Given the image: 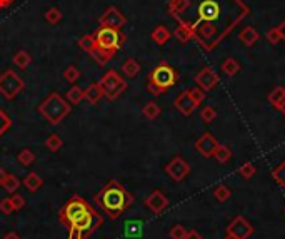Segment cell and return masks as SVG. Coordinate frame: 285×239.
Segmentation results:
<instances>
[{
  "instance_id": "6da1fadb",
  "label": "cell",
  "mask_w": 285,
  "mask_h": 239,
  "mask_svg": "<svg viewBox=\"0 0 285 239\" xmlns=\"http://www.w3.org/2000/svg\"><path fill=\"white\" fill-rule=\"evenodd\" d=\"M167 10L205 50H214L250 14L242 0H170Z\"/></svg>"
},
{
  "instance_id": "7a4b0ae2",
  "label": "cell",
  "mask_w": 285,
  "mask_h": 239,
  "mask_svg": "<svg viewBox=\"0 0 285 239\" xmlns=\"http://www.w3.org/2000/svg\"><path fill=\"white\" fill-rule=\"evenodd\" d=\"M59 219L69 228L67 239H86L102 223V218L80 196H72L65 202V206L59 213Z\"/></svg>"
},
{
  "instance_id": "3957f363",
  "label": "cell",
  "mask_w": 285,
  "mask_h": 239,
  "mask_svg": "<svg viewBox=\"0 0 285 239\" xmlns=\"http://www.w3.org/2000/svg\"><path fill=\"white\" fill-rule=\"evenodd\" d=\"M95 201L108 218L115 219L122 213H125L127 209L133 204L135 199H133V196L122 186V184L112 179V181L105 184L100 193L95 196Z\"/></svg>"
},
{
  "instance_id": "277c9868",
  "label": "cell",
  "mask_w": 285,
  "mask_h": 239,
  "mask_svg": "<svg viewBox=\"0 0 285 239\" xmlns=\"http://www.w3.org/2000/svg\"><path fill=\"white\" fill-rule=\"evenodd\" d=\"M179 74L168 62L162 61L150 70L147 81V91L152 95H162L177 84Z\"/></svg>"
},
{
  "instance_id": "5b68a950",
  "label": "cell",
  "mask_w": 285,
  "mask_h": 239,
  "mask_svg": "<svg viewBox=\"0 0 285 239\" xmlns=\"http://www.w3.org/2000/svg\"><path fill=\"white\" fill-rule=\"evenodd\" d=\"M39 112L50 124H59L62 122L64 119L70 114V105L65 99H62V95L57 92H52L48 97L40 104Z\"/></svg>"
},
{
  "instance_id": "8992f818",
  "label": "cell",
  "mask_w": 285,
  "mask_h": 239,
  "mask_svg": "<svg viewBox=\"0 0 285 239\" xmlns=\"http://www.w3.org/2000/svg\"><path fill=\"white\" fill-rule=\"evenodd\" d=\"M95 37V44L99 49H104L107 52H113L117 54L120 49H122L124 42H125V35L122 34V31L113 27H99L94 32Z\"/></svg>"
},
{
  "instance_id": "52a82bcc",
  "label": "cell",
  "mask_w": 285,
  "mask_h": 239,
  "mask_svg": "<svg viewBox=\"0 0 285 239\" xmlns=\"http://www.w3.org/2000/svg\"><path fill=\"white\" fill-rule=\"evenodd\" d=\"M102 91H104V97L108 100H115L120 97L127 91V81H124L115 70H107V74L102 75V79L99 81Z\"/></svg>"
},
{
  "instance_id": "ba28073f",
  "label": "cell",
  "mask_w": 285,
  "mask_h": 239,
  "mask_svg": "<svg viewBox=\"0 0 285 239\" xmlns=\"http://www.w3.org/2000/svg\"><path fill=\"white\" fill-rule=\"evenodd\" d=\"M23 87H25V84H23L22 77L17 72H14L12 69L5 70V72L0 75V94L7 100L17 97V95L23 91Z\"/></svg>"
},
{
  "instance_id": "9c48e42d",
  "label": "cell",
  "mask_w": 285,
  "mask_h": 239,
  "mask_svg": "<svg viewBox=\"0 0 285 239\" xmlns=\"http://www.w3.org/2000/svg\"><path fill=\"white\" fill-rule=\"evenodd\" d=\"M225 234L234 236L235 239H248L253 234V226L244 216H235L225 228Z\"/></svg>"
},
{
  "instance_id": "30bf717a",
  "label": "cell",
  "mask_w": 285,
  "mask_h": 239,
  "mask_svg": "<svg viewBox=\"0 0 285 239\" xmlns=\"http://www.w3.org/2000/svg\"><path fill=\"white\" fill-rule=\"evenodd\" d=\"M165 172L168 174V177L175 182H180L189 176L190 172V164L182 157V156H175L170 159V163L165 166Z\"/></svg>"
},
{
  "instance_id": "8fae6325",
  "label": "cell",
  "mask_w": 285,
  "mask_h": 239,
  "mask_svg": "<svg viewBox=\"0 0 285 239\" xmlns=\"http://www.w3.org/2000/svg\"><path fill=\"white\" fill-rule=\"evenodd\" d=\"M99 23L102 27H113V29L122 31V27L127 23V17L117 7L112 5V7H108L104 14L99 17Z\"/></svg>"
},
{
  "instance_id": "7c38bea8",
  "label": "cell",
  "mask_w": 285,
  "mask_h": 239,
  "mask_svg": "<svg viewBox=\"0 0 285 239\" xmlns=\"http://www.w3.org/2000/svg\"><path fill=\"white\" fill-rule=\"evenodd\" d=\"M195 82L204 92H209L219 84V75L212 67H202L195 75Z\"/></svg>"
},
{
  "instance_id": "4fadbf2b",
  "label": "cell",
  "mask_w": 285,
  "mask_h": 239,
  "mask_svg": "<svg viewBox=\"0 0 285 239\" xmlns=\"http://www.w3.org/2000/svg\"><path fill=\"white\" fill-rule=\"evenodd\" d=\"M217 147H219V142H217V139L210 132L202 134L195 141V149L204 157H214Z\"/></svg>"
},
{
  "instance_id": "5bb4252c",
  "label": "cell",
  "mask_w": 285,
  "mask_h": 239,
  "mask_svg": "<svg viewBox=\"0 0 285 239\" xmlns=\"http://www.w3.org/2000/svg\"><path fill=\"white\" fill-rule=\"evenodd\" d=\"M174 105H175V109H177L180 114H184V116H192L193 111L198 107L195 102H193V99L190 97L189 91H184L182 94H179L177 99H175Z\"/></svg>"
},
{
  "instance_id": "9a60e30c",
  "label": "cell",
  "mask_w": 285,
  "mask_h": 239,
  "mask_svg": "<svg viewBox=\"0 0 285 239\" xmlns=\"http://www.w3.org/2000/svg\"><path fill=\"white\" fill-rule=\"evenodd\" d=\"M145 206H147L154 214H160L163 209L168 206V199L160 193V191H154V193L145 199Z\"/></svg>"
},
{
  "instance_id": "2e32d148",
  "label": "cell",
  "mask_w": 285,
  "mask_h": 239,
  "mask_svg": "<svg viewBox=\"0 0 285 239\" xmlns=\"http://www.w3.org/2000/svg\"><path fill=\"white\" fill-rule=\"evenodd\" d=\"M124 234H125V237H130V239L142 237V234H144V221H140V219L125 221V223H124Z\"/></svg>"
},
{
  "instance_id": "e0dca14e",
  "label": "cell",
  "mask_w": 285,
  "mask_h": 239,
  "mask_svg": "<svg viewBox=\"0 0 285 239\" xmlns=\"http://www.w3.org/2000/svg\"><path fill=\"white\" fill-rule=\"evenodd\" d=\"M239 40H240L244 45L252 47V45L257 44V40H259V32H257L253 27L247 25V27H244V29H242V31L239 32Z\"/></svg>"
},
{
  "instance_id": "ac0fdd59",
  "label": "cell",
  "mask_w": 285,
  "mask_h": 239,
  "mask_svg": "<svg viewBox=\"0 0 285 239\" xmlns=\"http://www.w3.org/2000/svg\"><path fill=\"white\" fill-rule=\"evenodd\" d=\"M102 97H104V91L99 82L90 84L87 89H83V99H87L90 104H97Z\"/></svg>"
},
{
  "instance_id": "d6986e66",
  "label": "cell",
  "mask_w": 285,
  "mask_h": 239,
  "mask_svg": "<svg viewBox=\"0 0 285 239\" xmlns=\"http://www.w3.org/2000/svg\"><path fill=\"white\" fill-rule=\"evenodd\" d=\"M150 37H152V40L155 42L157 45H165L167 42L170 40L172 32L168 31L165 25H157L152 31V34H150Z\"/></svg>"
},
{
  "instance_id": "ffe728a7",
  "label": "cell",
  "mask_w": 285,
  "mask_h": 239,
  "mask_svg": "<svg viewBox=\"0 0 285 239\" xmlns=\"http://www.w3.org/2000/svg\"><path fill=\"white\" fill-rule=\"evenodd\" d=\"M267 100H269L270 105H274L275 109L282 105V102L285 100V87L282 86H277L274 91H270L269 95H267Z\"/></svg>"
},
{
  "instance_id": "44dd1931",
  "label": "cell",
  "mask_w": 285,
  "mask_h": 239,
  "mask_svg": "<svg viewBox=\"0 0 285 239\" xmlns=\"http://www.w3.org/2000/svg\"><path fill=\"white\" fill-rule=\"evenodd\" d=\"M90 57H92L99 65H105L107 62H110L112 59L115 57V54L113 52H107L104 49H99V47H95V49L90 52Z\"/></svg>"
},
{
  "instance_id": "7402d4cb",
  "label": "cell",
  "mask_w": 285,
  "mask_h": 239,
  "mask_svg": "<svg viewBox=\"0 0 285 239\" xmlns=\"http://www.w3.org/2000/svg\"><path fill=\"white\" fill-rule=\"evenodd\" d=\"M242 69V65L239 61H235L234 57H227L225 61L222 62V70L223 74H227L229 77H234L235 74H239Z\"/></svg>"
},
{
  "instance_id": "603a6c76",
  "label": "cell",
  "mask_w": 285,
  "mask_h": 239,
  "mask_svg": "<svg viewBox=\"0 0 285 239\" xmlns=\"http://www.w3.org/2000/svg\"><path fill=\"white\" fill-rule=\"evenodd\" d=\"M122 72L127 75V77H135V75H138V72H140V64H138L135 59L133 57H129L127 59V61L122 64Z\"/></svg>"
},
{
  "instance_id": "cb8c5ba5",
  "label": "cell",
  "mask_w": 285,
  "mask_h": 239,
  "mask_svg": "<svg viewBox=\"0 0 285 239\" xmlns=\"http://www.w3.org/2000/svg\"><path fill=\"white\" fill-rule=\"evenodd\" d=\"M160 112H162L160 105L157 104V102H154V100H150V102H147V104L144 105V109H142L144 117H147L149 121H155V119L160 116Z\"/></svg>"
},
{
  "instance_id": "d4e9b609",
  "label": "cell",
  "mask_w": 285,
  "mask_h": 239,
  "mask_svg": "<svg viewBox=\"0 0 285 239\" xmlns=\"http://www.w3.org/2000/svg\"><path fill=\"white\" fill-rule=\"evenodd\" d=\"M32 64V56L27 52V50H19L14 56V65L15 67H19V69H27L28 65Z\"/></svg>"
},
{
  "instance_id": "484cf974",
  "label": "cell",
  "mask_w": 285,
  "mask_h": 239,
  "mask_svg": "<svg viewBox=\"0 0 285 239\" xmlns=\"http://www.w3.org/2000/svg\"><path fill=\"white\" fill-rule=\"evenodd\" d=\"M77 45L80 47V49L83 50V52H87V54H90L92 52L95 47H97V44H95V37H94V34H86V35H82L80 39H78V42H77Z\"/></svg>"
},
{
  "instance_id": "4316f807",
  "label": "cell",
  "mask_w": 285,
  "mask_h": 239,
  "mask_svg": "<svg viewBox=\"0 0 285 239\" xmlns=\"http://www.w3.org/2000/svg\"><path fill=\"white\" fill-rule=\"evenodd\" d=\"M23 184H25V188L30 193H35V191H39L42 188V179L37 172H30V174L23 179Z\"/></svg>"
},
{
  "instance_id": "83f0119b",
  "label": "cell",
  "mask_w": 285,
  "mask_h": 239,
  "mask_svg": "<svg viewBox=\"0 0 285 239\" xmlns=\"http://www.w3.org/2000/svg\"><path fill=\"white\" fill-rule=\"evenodd\" d=\"M174 35H175V39L180 42V44H187V42H190L193 39L190 29H187L185 25H180V23H179L177 27H175Z\"/></svg>"
},
{
  "instance_id": "f1b7e54d",
  "label": "cell",
  "mask_w": 285,
  "mask_h": 239,
  "mask_svg": "<svg viewBox=\"0 0 285 239\" xmlns=\"http://www.w3.org/2000/svg\"><path fill=\"white\" fill-rule=\"evenodd\" d=\"M230 157H232V151H230V147L223 146V144H219V147L215 149L214 159L217 161V163L225 164V163H229V161H230Z\"/></svg>"
},
{
  "instance_id": "f546056e",
  "label": "cell",
  "mask_w": 285,
  "mask_h": 239,
  "mask_svg": "<svg viewBox=\"0 0 285 239\" xmlns=\"http://www.w3.org/2000/svg\"><path fill=\"white\" fill-rule=\"evenodd\" d=\"M270 174H272V179H274L278 186L285 189V161L278 164L275 169H272Z\"/></svg>"
},
{
  "instance_id": "4dcf8cb0",
  "label": "cell",
  "mask_w": 285,
  "mask_h": 239,
  "mask_svg": "<svg viewBox=\"0 0 285 239\" xmlns=\"http://www.w3.org/2000/svg\"><path fill=\"white\" fill-rule=\"evenodd\" d=\"M83 99V89H80L78 86H72L70 87V91L67 92V100H69L70 104H80V100Z\"/></svg>"
},
{
  "instance_id": "1f68e13d",
  "label": "cell",
  "mask_w": 285,
  "mask_h": 239,
  "mask_svg": "<svg viewBox=\"0 0 285 239\" xmlns=\"http://www.w3.org/2000/svg\"><path fill=\"white\" fill-rule=\"evenodd\" d=\"M64 79L69 82V84H75L78 79H80V70H78L77 65H69L65 70H64Z\"/></svg>"
},
{
  "instance_id": "d6a6232c",
  "label": "cell",
  "mask_w": 285,
  "mask_h": 239,
  "mask_svg": "<svg viewBox=\"0 0 285 239\" xmlns=\"http://www.w3.org/2000/svg\"><path fill=\"white\" fill-rule=\"evenodd\" d=\"M230 196H232V191L229 189V186H225V184H220V186H217L214 189V198L217 201H220V202H225L230 199Z\"/></svg>"
},
{
  "instance_id": "836d02e7",
  "label": "cell",
  "mask_w": 285,
  "mask_h": 239,
  "mask_svg": "<svg viewBox=\"0 0 285 239\" xmlns=\"http://www.w3.org/2000/svg\"><path fill=\"white\" fill-rule=\"evenodd\" d=\"M217 117V111L214 105H205L202 107V111H200V119L205 122V124H210L214 122Z\"/></svg>"
},
{
  "instance_id": "e575fe53",
  "label": "cell",
  "mask_w": 285,
  "mask_h": 239,
  "mask_svg": "<svg viewBox=\"0 0 285 239\" xmlns=\"http://www.w3.org/2000/svg\"><path fill=\"white\" fill-rule=\"evenodd\" d=\"M17 161H19L22 166H32L35 161V154L30 151V149H22L19 152V156H17Z\"/></svg>"
},
{
  "instance_id": "d590c367",
  "label": "cell",
  "mask_w": 285,
  "mask_h": 239,
  "mask_svg": "<svg viewBox=\"0 0 285 239\" xmlns=\"http://www.w3.org/2000/svg\"><path fill=\"white\" fill-rule=\"evenodd\" d=\"M45 20L50 23V25H57V23L62 20V12H60L57 7H52L45 12Z\"/></svg>"
},
{
  "instance_id": "8d00e7d4",
  "label": "cell",
  "mask_w": 285,
  "mask_h": 239,
  "mask_svg": "<svg viewBox=\"0 0 285 239\" xmlns=\"http://www.w3.org/2000/svg\"><path fill=\"white\" fill-rule=\"evenodd\" d=\"M45 147L48 149V151H52V152H57L60 147H62V139L57 136V134H52V136H48L47 137V141H45Z\"/></svg>"
},
{
  "instance_id": "74e56055",
  "label": "cell",
  "mask_w": 285,
  "mask_h": 239,
  "mask_svg": "<svg viewBox=\"0 0 285 239\" xmlns=\"http://www.w3.org/2000/svg\"><path fill=\"white\" fill-rule=\"evenodd\" d=\"M19 184H20L19 179L7 174V176H5V179H4V182H2V188L7 191V193H15L17 188H19Z\"/></svg>"
},
{
  "instance_id": "f35d334b",
  "label": "cell",
  "mask_w": 285,
  "mask_h": 239,
  "mask_svg": "<svg viewBox=\"0 0 285 239\" xmlns=\"http://www.w3.org/2000/svg\"><path fill=\"white\" fill-rule=\"evenodd\" d=\"M239 174L244 177V179H252L253 174H255V166L252 163H245L239 167Z\"/></svg>"
},
{
  "instance_id": "ab89813d",
  "label": "cell",
  "mask_w": 285,
  "mask_h": 239,
  "mask_svg": "<svg viewBox=\"0 0 285 239\" xmlns=\"http://www.w3.org/2000/svg\"><path fill=\"white\" fill-rule=\"evenodd\" d=\"M265 39L269 40V44H272V45L278 44V42L282 40L280 32H278V27H272V29H269V31H267V34H265Z\"/></svg>"
},
{
  "instance_id": "60d3db41",
  "label": "cell",
  "mask_w": 285,
  "mask_h": 239,
  "mask_svg": "<svg viewBox=\"0 0 285 239\" xmlns=\"http://www.w3.org/2000/svg\"><path fill=\"white\" fill-rule=\"evenodd\" d=\"M189 92H190V97L193 99V102H195L197 105H200V104L204 102V99H205V92H204L200 87L189 89Z\"/></svg>"
},
{
  "instance_id": "b9f144b4",
  "label": "cell",
  "mask_w": 285,
  "mask_h": 239,
  "mask_svg": "<svg viewBox=\"0 0 285 239\" xmlns=\"http://www.w3.org/2000/svg\"><path fill=\"white\" fill-rule=\"evenodd\" d=\"M185 234H187V229L182 224L172 226V229H170V237L172 239H185Z\"/></svg>"
},
{
  "instance_id": "7bdbcfd3",
  "label": "cell",
  "mask_w": 285,
  "mask_h": 239,
  "mask_svg": "<svg viewBox=\"0 0 285 239\" xmlns=\"http://www.w3.org/2000/svg\"><path fill=\"white\" fill-rule=\"evenodd\" d=\"M9 127H10V119H9V116L5 114L4 111H0V136H2Z\"/></svg>"
},
{
  "instance_id": "ee69618b",
  "label": "cell",
  "mask_w": 285,
  "mask_h": 239,
  "mask_svg": "<svg viewBox=\"0 0 285 239\" xmlns=\"http://www.w3.org/2000/svg\"><path fill=\"white\" fill-rule=\"evenodd\" d=\"M0 211H2L4 214H10V213H14L15 209H14V204H12V199H4L2 202H0Z\"/></svg>"
},
{
  "instance_id": "f6af8a7d",
  "label": "cell",
  "mask_w": 285,
  "mask_h": 239,
  "mask_svg": "<svg viewBox=\"0 0 285 239\" xmlns=\"http://www.w3.org/2000/svg\"><path fill=\"white\" fill-rule=\"evenodd\" d=\"M12 204H14V209H20L23 206V198L22 196H14L12 198Z\"/></svg>"
},
{
  "instance_id": "bcb514c9",
  "label": "cell",
  "mask_w": 285,
  "mask_h": 239,
  "mask_svg": "<svg viewBox=\"0 0 285 239\" xmlns=\"http://www.w3.org/2000/svg\"><path fill=\"white\" fill-rule=\"evenodd\" d=\"M185 239H202V234H200V232L195 231V229H190V231H187Z\"/></svg>"
},
{
  "instance_id": "7dc6e473",
  "label": "cell",
  "mask_w": 285,
  "mask_h": 239,
  "mask_svg": "<svg viewBox=\"0 0 285 239\" xmlns=\"http://www.w3.org/2000/svg\"><path fill=\"white\" fill-rule=\"evenodd\" d=\"M14 4V0H0V9H9Z\"/></svg>"
},
{
  "instance_id": "c3c4849f",
  "label": "cell",
  "mask_w": 285,
  "mask_h": 239,
  "mask_svg": "<svg viewBox=\"0 0 285 239\" xmlns=\"http://www.w3.org/2000/svg\"><path fill=\"white\" fill-rule=\"evenodd\" d=\"M278 32H280V37H282V40L285 42V20L280 23V25H278Z\"/></svg>"
},
{
  "instance_id": "681fc988",
  "label": "cell",
  "mask_w": 285,
  "mask_h": 239,
  "mask_svg": "<svg viewBox=\"0 0 285 239\" xmlns=\"http://www.w3.org/2000/svg\"><path fill=\"white\" fill-rule=\"evenodd\" d=\"M5 176H7V172H5V171L2 169V167H0V186H2V182H4Z\"/></svg>"
},
{
  "instance_id": "f907efd6",
  "label": "cell",
  "mask_w": 285,
  "mask_h": 239,
  "mask_svg": "<svg viewBox=\"0 0 285 239\" xmlns=\"http://www.w3.org/2000/svg\"><path fill=\"white\" fill-rule=\"evenodd\" d=\"M4 239H20V237H19V236H17V234H15V232H9V234H7V236H5Z\"/></svg>"
},
{
  "instance_id": "816d5d0a",
  "label": "cell",
  "mask_w": 285,
  "mask_h": 239,
  "mask_svg": "<svg viewBox=\"0 0 285 239\" xmlns=\"http://www.w3.org/2000/svg\"><path fill=\"white\" fill-rule=\"evenodd\" d=\"M278 111H280V112H282V114L285 116V100H283V102H282V105H280V107H278Z\"/></svg>"
},
{
  "instance_id": "f5cc1de1",
  "label": "cell",
  "mask_w": 285,
  "mask_h": 239,
  "mask_svg": "<svg viewBox=\"0 0 285 239\" xmlns=\"http://www.w3.org/2000/svg\"><path fill=\"white\" fill-rule=\"evenodd\" d=\"M223 239H235L234 236H229V234H225V237H223Z\"/></svg>"
}]
</instances>
